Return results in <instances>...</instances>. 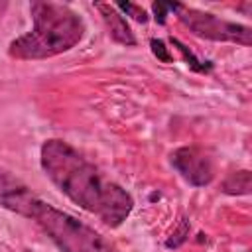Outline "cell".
Returning a JSON list of instances; mask_svg holds the SVG:
<instances>
[{
	"label": "cell",
	"instance_id": "2",
	"mask_svg": "<svg viewBox=\"0 0 252 252\" xmlns=\"http://www.w3.org/2000/svg\"><path fill=\"white\" fill-rule=\"evenodd\" d=\"M30 14L33 28L16 37L8 51L16 59H47L75 47L85 32L83 18L65 4L32 2Z\"/></svg>",
	"mask_w": 252,
	"mask_h": 252
},
{
	"label": "cell",
	"instance_id": "5",
	"mask_svg": "<svg viewBox=\"0 0 252 252\" xmlns=\"http://www.w3.org/2000/svg\"><path fill=\"white\" fill-rule=\"evenodd\" d=\"M171 165L193 187H205L215 177L211 156L197 146H183L171 154Z\"/></svg>",
	"mask_w": 252,
	"mask_h": 252
},
{
	"label": "cell",
	"instance_id": "1",
	"mask_svg": "<svg viewBox=\"0 0 252 252\" xmlns=\"http://www.w3.org/2000/svg\"><path fill=\"white\" fill-rule=\"evenodd\" d=\"M41 169L51 183L81 209L96 215L106 226H120L134 209L132 195L118 183L100 175L73 146L51 138L43 142L39 154Z\"/></svg>",
	"mask_w": 252,
	"mask_h": 252
},
{
	"label": "cell",
	"instance_id": "9",
	"mask_svg": "<svg viewBox=\"0 0 252 252\" xmlns=\"http://www.w3.org/2000/svg\"><path fill=\"white\" fill-rule=\"evenodd\" d=\"M171 45H175V47H177V51L183 55L185 63H187L193 71H197V73H209V71L213 69V63H211V61H203V59L195 57V53H193V51H189V49H187V45H183L179 39L171 37Z\"/></svg>",
	"mask_w": 252,
	"mask_h": 252
},
{
	"label": "cell",
	"instance_id": "4",
	"mask_svg": "<svg viewBox=\"0 0 252 252\" xmlns=\"http://www.w3.org/2000/svg\"><path fill=\"white\" fill-rule=\"evenodd\" d=\"M175 14L181 20V24H185L199 37H205L211 41H230V43H238L246 47L252 43V30L248 26L228 22L215 14L187 8L183 4H179Z\"/></svg>",
	"mask_w": 252,
	"mask_h": 252
},
{
	"label": "cell",
	"instance_id": "13",
	"mask_svg": "<svg viewBox=\"0 0 252 252\" xmlns=\"http://www.w3.org/2000/svg\"><path fill=\"white\" fill-rule=\"evenodd\" d=\"M150 47H152V51H154V55L159 59V61H163V63H171V53L167 51V47H165V43L161 41V39H152L150 41Z\"/></svg>",
	"mask_w": 252,
	"mask_h": 252
},
{
	"label": "cell",
	"instance_id": "7",
	"mask_svg": "<svg viewBox=\"0 0 252 252\" xmlns=\"http://www.w3.org/2000/svg\"><path fill=\"white\" fill-rule=\"evenodd\" d=\"M96 10L100 12L104 24H106V30H108V35L116 41V43H122V45H136V37L128 26V22L124 20V16L116 10V6L112 4H94Z\"/></svg>",
	"mask_w": 252,
	"mask_h": 252
},
{
	"label": "cell",
	"instance_id": "12",
	"mask_svg": "<svg viewBox=\"0 0 252 252\" xmlns=\"http://www.w3.org/2000/svg\"><path fill=\"white\" fill-rule=\"evenodd\" d=\"M179 8V2H154L152 4V10H154V14H156V20H158V24H165V16H167V12L169 10H177Z\"/></svg>",
	"mask_w": 252,
	"mask_h": 252
},
{
	"label": "cell",
	"instance_id": "3",
	"mask_svg": "<svg viewBox=\"0 0 252 252\" xmlns=\"http://www.w3.org/2000/svg\"><path fill=\"white\" fill-rule=\"evenodd\" d=\"M32 219L61 252H120L100 232L43 201L37 205Z\"/></svg>",
	"mask_w": 252,
	"mask_h": 252
},
{
	"label": "cell",
	"instance_id": "8",
	"mask_svg": "<svg viewBox=\"0 0 252 252\" xmlns=\"http://www.w3.org/2000/svg\"><path fill=\"white\" fill-rule=\"evenodd\" d=\"M250 191H252V173L248 169L234 171L222 181V193L226 195H250Z\"/></svg>",
	"mask_w": 252,
	"mask_h": 252
},
{
	"label": "cell",
	"instance_id": "6",
	"mask_svg": "<svg viewBox=\"0 0 252 252\" xmlns=\"http://www.w3.org/2000/svg\"><path fill=\"white\" fill-rule=\"evenodd\" d=\"M39 203L41 201L22 179H18L8 169L0 167V207L32 219Z\"/></svg>",
	"mask_w": 252,
	"mask_h": 252
},
{
	"label": "cell",
	"instance_id": "10",
	"mask_svg": "<svg viewBox=\"0 0 252 252\" xmlns=\"http://www.w3.org/2000/svg\"><path fill=\"white\" fill-rule=\"evenodd\" d=\"M187 236H189V220L187 219H179V222L173 228L171 236L165 240V246L167 248H177V246H181L187 240Z\"/></svg>",
	"mask_w": 252,
	"mask_h": 252
},
{
	"label": "cell",
	"instance_id": "11",
	"mask_svg": "<svg viewBox=\"0 0 252 252\" xmlns=\"http://www.w3.org/2000/svg\"><path fill=\"white\" fill-rule=\"evenodd\" d=\"M116 10L126 12L128 16H132V18H134L136 22H140V24H146V22H148L146 10H144L142 6H138V4H132V2H118V4H116Z\"/></svg>",
	"mask_w": 252,
	"mask_h": 252
}]
</instances>
